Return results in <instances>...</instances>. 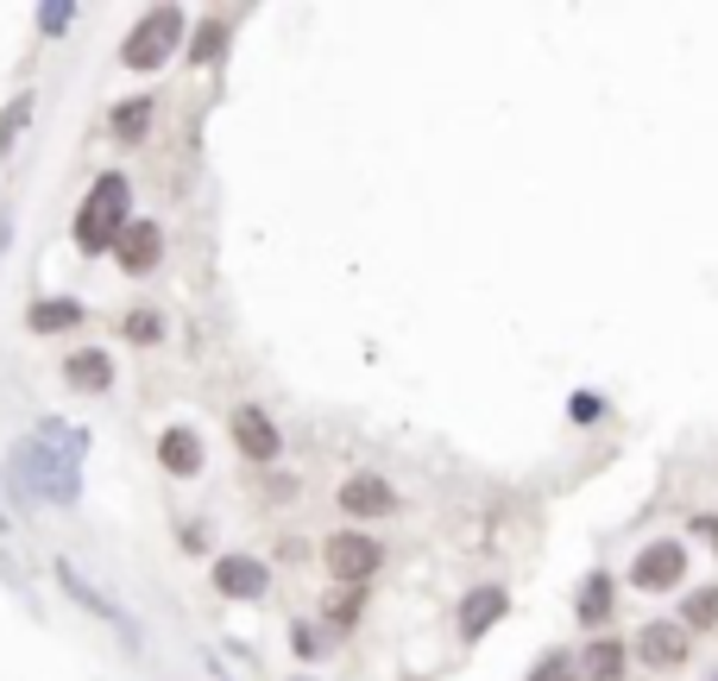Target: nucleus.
Returning <instances> with one entry per match:
<instances>
[{
	"label": "nucleus",
	"mask_w": 718,
	"mask_h": 681,
	"mask_svg": "<svg viewBox=\"0 0 718 681\" xmlns=\"http://www.w3.org/2000/svg\"><path fill=\"white\" fill-rule=\"evenodd\" d=\"M82 454H89V429L63 423V417H44L32 435L7 448V473L26 499H44V505H77L82 499Z\"/></svg>",
	"instance_id": "obj_1"
},
{
	"label": "nucleus",
	"mask_w": 718,
	"mask_h": 681,
	"mask_svg": "<svg viewBox=\"0 0 718 681\" xmlns=\"http://www.w3.org/2000/svg\"><path fill=\"white\" fill-rule=\"evenodd\" d=\"M127 177L120 171H101L95 177V190L82 196V209H77V253L82 259H95V253H114L120 247V234L133 228L127 221Z\"/></svg>",
	"instance_id": "obj_2"
},
{
	"label": "nucleus",
	"mask_w": 718,
	"mask_h": 681,
	"mask_svg": "<svg viewBox=\"0 0 718 681\" xmlns=\"http://www.w3.org/2000/svg\"><path fill=\"white\" fill-rule=\"evenodd\" d=\"M176 44H183V7H152V13L127 32L120 63H127V70H158V63L176 58Z\"/></svg>",
	"instance_id": "obj_3"
},
{
	"label": "nucleus",
	"mask_w": 718,
	"mask_h": 681,
	"mask_svg": "<svg viewBox=\"0 0 718 681\" xmlns=\"http://www.w3.org/2000/svg\"><path fill=\"white\" fill-rule=\"evenodd\" d=\"M322 555H328V574L341 587H366L378 568H385V549L372 543V537H360V530H341V537H328L322 543Z\"/></svg>",
	"instance_id": "obj_4"
},
{
	"label": "nucleus",
	"mask_w": 718,
	"mask_h": 681,
	"mask_svg": "<svg viewBox=\"0 0 718 681\" xmlns=\"http://www.w3.org/2000/svg\"><path fill=\"white\" fill-rule=\"evenodd\" d=\"M233 442H240V454H246V461H259V468H272L277 454H284V435H277V423L259 404L233 410Z\"/></svg>",
	"instance_id": "obj_5"
},
{
	"label": "nucleus",
	"mask_w": 718,
	"mask_h": 681,
	"mask_svg": "<svg viewBox=\"0 0 718 681\" xmlns=\"http://www.w3.org/2000/svg\"><path fill=\"white\" fill-rule=\"evenodd\" d=\"M58 581H63V593H70V600H77L82 612H95V619H108V624L120 631V638H127V643L139 650V624L127 619V612H120V605L108 600V593H101L95 581H82V574H77V562H58Z\"/></svg>",
	"instance_id": "obj_6"
},
{
	"label": "nucleus",
	"mask_w": 718,
	"mask_h": 681,
	"mask_svg": "<svg viewBox=\"0 0 718 681\" xmlns=\"http://www.w3.org/2000/svg\"><path fill=\"white\" fill-rule=\"evenodd\" d=\"M680 574H687V549L680 543H649V549H637V562H630V581H637L643 593H668V587H680Z\"/></svg>",
	"instance_id": "obj_7"
},
{
	"label": "nucleus",
	"mask_w": 718,
	"mask_h": 681,
	"mask_svg": "<svg viewBox=\"0 0 718 681\" xmlns=\"http://www.w3.org/2000/svg\"><path fill=\"white\" fill-rule=\"evenodd\" d=\"M265 587H272V574H265L259 555H221L214 562V593L221 600H265Z\"/></svg>",
	"instance_id": "obj_8"
},
{
	"label": "nucleus",
	"mask_w": 718,
	"mask_h": 681,
	"mask_svg": "<svg viewBox=\"0 0 718 681\" xmlns=\"http://www.w3.org/2000/svg\"><path fill=\"white\" fill-rule=\"evenodd\" d=\"M637 657L649 662V669H680V662H687V624H668V619L643 624V631H637Z\"/></svg>",
	"instance_id": "obj_9"
},
{
	"label": "nucleus",
	"mask_w": 718,
	"mask_h": 681,
	"mask_svg": "<svg viewBox=\"0 0 718 681\" xmlns=\"http://www.w3.org/2000/svg\"><path fill=\"white\" fill-rule=\"evenodd\" d=\"M334 499H341V511H347V518H385V511L397 505L391 480H378V473H353V480L334 492Z\"/></svg>",
	"instance_id": "obj_10"
},
{
	"label": "nucleus",
	"mask_w": 718,
	"mask_h": 681,
	"mask_svg": "<svg viewBox=\"0 0 718 681\" xmlns=\"http://www.w3.org/2000/svg\"><path fill=\"white\" fill-rule=\"evenodd\" d=\"M114 259H120V266H127L133 278L158 272V259H164V234H158V221H133V228L120 234Z\"/></svg>",
	"instance_id": "obj_11"
},
{
	"label": "nucleus",
	"mask_w": 718,
	"mask_h": 681,
	"mask_svg": "<svg viewBox=\"0 0 718 681\" xmlns=\"http://www.w3.org/2000/svg\"><path fill=\"white\" fill-rule=\"evenodd\" d=\"M505 605H510V600H505V587H473V593L461 600V638H466V643H479L492 624L505 619Z\"/></svg>",
	"instance_id": "obj_12"
},
{
	"label": "nucleus",
	"mask_w": 718,
	"mask_h": 681,
	"mask_svg": "<svg viewBox=\"0 0 718 681\" xmlns=\"http://www.w3.org/2000/svg\"><path fill=\"white\" fill-rule=\"evenodd\" d=\"M158 461H164V473H176V480H195L202 473V435L195 429H164L158 435Z\"/></svg>",
	"instance_id": "obj_13"
},
{
	"label": "nucleus",
	"mask_w": 718,
	"mask_h": 681,
	"mask_svg": "<svg viewBox=\"0 0 718 681\" xmlns=\"http://www.w3.org/2000/svg\"><path fill=\"white\" fill-rule=\"evenodd\" d=\"M63 379H70L77 391H108L114 385V360H108L101 348H82V353L63 360Z\"/></svg>",
	"instance_id": "obj_14"
},
{
	"label": "nucleus",
	"mask_w": 718,
	"mask_h": 681,
	"mask_svg": "<svg viewBox=\"0 0 718 681\" xmlns=\"http://www.w3.org/2000/svg\"><path fill=\"white\" fill-rule=\"evenodd\" d=\"M26 322H32V334H63L82 322V303L77 297H39L32 310H26Z\"/></svg>",
	"instance_id": "obj_15"
},
{
	"label": "nucleus",
	"mask_w": 718,
	"mask_h": 681,
	"mask_svg": "<svg viewBox=\"0 0 718 681\" xmlns=\"http://www.w3.org/2000/svg\"><path fill=\"white\" fill-rule=\"evenodd\" d=\"M227 32H233L227 13H209V20L195 26V39H190V63H214L221 51H227Z\"/></svg>",
	"instance_id": "obj_16"
},
{
	"label": "nucleus",
	"mask_w": 718,
	"mask_h": 681,
	"mask_svg": "<svg viewBox=\"0 0 718 681\" xmlns=\"http://www.w3.org/2000/svg\"><path fill=\"white\" fill-rule=\"evenodd\" d=\"M580 681H624V643H611V638L593 643L580 662Z\"/></svg>",
	"instance_id": "obj_17"
},
{
	"label": "nucleus",
	"mask_w": 718,
	"mask_h": 681,
	"mask_svg": "<svg viewBox=\"0 0 718 681\" xmlns=\"http://www.w3.org/2000/svg\"><path fill=\"white\" fill-rule=\"evenodd\" d=\"M32 114H39V96H13L7 108H0V158L20 146V133L32 127Z\"/></svg>",
	"instance_id": "obj_18"
},
{
	"label": "nucleus",
	"mask_w": 718,
	"mask_h": 681,
	"mask_svg": "<svg viewBox=\"0 0 718 681\" xmlns=\"http://www.w3.org/2000/svg\"><path fill=\"white\" fill-rule=\"evenodd\" d=\"M145 127H152V96L120 101V108H114V139H120V146H139V139H145Z\"/></svg>",
	"instance_id": "obj_19"
},
{
	"label": "nucleus",
	"mask_w": 718,
	"mask_h": 681,
	"mask_svg": "<svg viewBox=\"0 0 718 681\" xmlns=\"http://www.w3.org/2000/svg\"><path fill=\"white\" fill-rule=\"evenodd\" d=\"M586 624H599L605 612H611V574H586L580 581V605H574Z\"/></svg>",
	"instance_id": "obj_20"
},
{
	"label": "nucleus",
	"mask_w": 718,
	"mask_h": 681,
	"mask_svg": "<svg viewBox=\"0 0 718 681\" xmlns=\"http://www.w3.org/2000/svg\"><path fill=\"white\" fill-rule=\"evenodd\" d=\"M680 624H687V631H712L718 624V587H699L694 600L680 605Z\"/></svg>",
	"instance_id": "obj_21"
},
{
	"label": "nucleus",
	"mask_w": 718,
	"mask_h": 681,
	"mask_svg": "<svg viewBox=\"0 0 718 681\" xmlns=\"http://www.w3.org/2000/svg\"><path fill=\"white\" fill-rule=\"evenodd\" d=\"M529 681H580V669H574V657H567V650H548V657L529 669Z\"/></svg>",
	"instance_id": "obj_22"
},
{
	"label": "nucleus",
	"mask_w": 718,
	"mask_h": 681,
	"mask_svg": "<svg viewBox=\"0 0 718 681\" xmlns=\"http://www.w3.org/2000/svg\"><path fill=\"white\" fill-rule=\"evenodd\" d=\"M70 26H77V7H70V0L39 7V32H44V39H58V32H70Z\"/></svg>",
	"instance_id": "obj_23"
},
{
	"label": "nucleus",
	"mask_w": 718,
	"mask_h": 681,
	"mask_svg": "<svg viewBox=\"0 0 718 681\" xmlns=\"http://www.w3.org/2000/svg\"><path fill=\"white\" fill-rule=\"evenodd\" d=\"M158 334H164V322H158L152 310H133V316H127V341H158Z\"/></svg>",
	"instance_id": "obj_24"
},
{
	"label": "nucleus",
	"mask_w": 718,
	"mask_h": 681,
	"mask_svg": "<svg viewBox=\"0 0 718 681\" xmlns=\"http://www.w3.org/2000/svg\"><path fill=\"white\" fill-rule=\"evenodd\" d=\"M567 410H574V423H599L605 398H599V391H574V404H567Z\"/></svg>",
	"instance_id": "obj_25"
},
{
	"label": "nucleus",
	"mask_w": 718,
	"mask_h": 681,
	"mask_svg": "<svg viewBox=\"0 0 718 681\" xmlns=\"http://www.w3.org/2000/svg\"><path fill=\"white\" fill-rule=\"evenodd\" d=\"M291 638H296V657H303V662H322V657H328V650H322V638H315V624H296Z\"/></svg>",
	"instance_id": "obj_26"
},
{
	"label": "nucleus",
	"mask_w": 718,
	"mask_h": 681,
	"mask_svg": "<svg viewBox=\"0 0 718 681\" xmlns=\"http://www.w3.org/2000/svg\"><path fill=\"white\" fill-rule=\"evenodd\" d=\"M328 619H334V624H353V619H360V593H353V587L328 600Z\"/></svg>",
	"instance_id": "obj_27"
},
{
	"label": "nucleus",
	"mask_w": 718,
	"mask_h": 681,
	"mask_svg": "<svg viewBox=\"0 0 718 681\" xmlns=\"http://www.w3.org/2000/svg\"><path fill=\"white\" fill-rule=\"evenodd\" d=\"M694 530H699V537H712V543H718V518H699Z\"/></svg>",
	"instance_id": "obj_28"
},
{
	"label": "nucleus",
	"mask_w": 718,
	"mask_h": 681,
	"mask_svg": "<svg viewBox=\"0 0 718 681\" xmlns=\"http://www.w3.org/2000/svg\"><path fill=\"white\" fill-rule=\"evenodd\" d=\"M7 234H13V214L0 209V247H7Z\"/></svg>",
	"instance_id": "obj_29"
},
{
	"label": "nucleus",
	"mask_w": 718,
	"mask_h": 681,
	"mask_svg": "<svg viewBox=\"0 0 718 681\" xmlns=\"http://www.w3.org/2000/svg\"><path fill=\"white\" fill-rule=\"evenodd\" d=\"M0 537H7V511H0Z\"/></svg>",
	"instance_id": "obj_30"
},
{
	"label": "nucleus",
	"mask_w": 718,
	"mask_h": 681,
	"mask_svg": "<svg viewBox=\"0 0 718 681\" xmlns=\"http://www.w3.org/2000/svg\"><path fill=\"white\" fill-rule=\"evenodd\" d=\"M214 681H227V675H221V669H214Z\"/></svg>",
	"instance_id": "obj_31"
},
{
	"label": "nucleus",
	"mask_w": 718,
	"mask_h": 681,
	"mask_svg": "<svg viewBox=\"0 0 718 681\" xmlns=\"http://www.w3.org/2000/svg\"><path fill=\"white\" fill-rule=\"evenodd\" d=\"M706 681H718V669H712V675H706Z\"/></svg>",
	"instance_id": "obj_32"
},
{
	"label": "nucleus",
	"mask_w": 718,
	"mask_h": 681,
	"mask_svg": "<svg viewBox=\"0 0 718 681\" xmlns=\"http://www.w3.org/2000/svg\"><path fill=\"white\" fill-rule=\"evenodd\" d=\"M303 681H310V675H303Z\"/></svg>",
	"instance_id": "obj_33"
}]
</instances>
